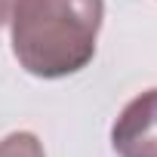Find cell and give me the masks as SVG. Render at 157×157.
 <instances>
[{"label": "cell", "instance_id": "6da1fadb", "mask_svg": "<svg viewBox=\"0 0 157 157\" xmlns=\"http://www.w3.org/2000/svg\"><path fill=\"white\" fill-rule=\"evenodd\" d=\"M105 0H16L10 40L19 65L43 80L83 71L96 56Z\"/></svg>", "mask_w": 157, "mask_h": 157}, {"label": "cell", "instance_id": "7a4b0ae2", "mask_svg": "<svg viewBox=\"0 0 157 157\" xmlns=\"http://www.w3.org/2000/svg\"><path fill=\"white\" fill-rule=\"evenodd\" d=\"M117 157H157V86L126 102L111 126Z\"/></svg>", "mask_w": 157, "mask_h": 157}, {"label": "cell", "instance_id": "3957f363", "mask_svg": "<svg viewBox=\"0 0 157 157\" xmlns=\"http://www.w3.org/2000/svg\"><path fill=\"white\" fill-rule=\"evenodd\" d=\"M0 157H46V151L34 132H10L0 139Z\"/></svg>", "mask_w": 157, "mask_h": 157}, {"label": "cell", "instance_id": "277c9868", "mask_svg": "<svg viewBox=\"0 0 157 157\" xmlns=\"http://www.w3.org/2000/svg\"><path fill=\"white\" fill-rule=\"evenodd\" d=\"M13 3L16 0H0V28L10 22V13H13Z\"/></svg>", "mask_w": 157, "mask_h": 157}]
</instances>
